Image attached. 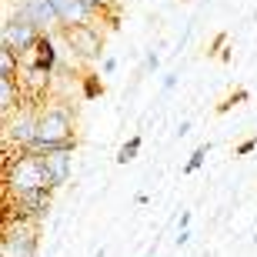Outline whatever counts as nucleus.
<instances>
[{"label": "nucleus", "mask_w": 257, "mask_h": 257, "mask_svg": "<svg viewBox=\"0 0 257 257\" xmlns=\"http://www.w3.org/2000/svg\"><path fill=\"white\" fill-rule=\"evenodd\" d=\"M64 144H77V114L74 107L67 104H47L40 107L37 114V141L30 147V154H40V157H47L54 154L57 147Z\"/></svg>", "instance_id": "f257e3e1"}, {"label": "nucleus", "mask_w": 257, "mask_h": 257, "mask_svg": "<svg viewBox=\"0 0 257 257\" xmlns=\"http://www.w3.org/2000/svg\"><path fill=\"white\" fill-rule=\"evenodd\" d=\"M47 187L54 191V181H50L47 161L40 154L30 151H14V157H4V191H40Z\"/></svg>", "instance_id": "f03ea898"}, {"label": "nucleus", "mask_w": 257, "mask_h": 257, "mask_svg": "<svg viewBox=\"0 0 257 257\" xmlns=\"http://www.w3.org/2000/svg\"><path fill=\"white\" fill-rule=\"evenodd\" d=\"M37 114H40V100H24L10 117H4V147L10 151H30L37 141Z\"/></svg>", "instance_id": "7ed1b4c3"}, {"label": "nucleus", "mask_w": 257, "mask_h": 257, "mask_svg": "<svg viewBox=\"0 0 257 257\" xmlns=\"http://www.w3.org/2000/svg\"><path fill=\"white\" fill-rule=\"evenodd\" d=\"M40 227L37 220L14 217L4 220V237H0V257H34L37 254Z\"/></svg>", "instance_id": "20e7f679"}, {"label": "nucleus", "mask_w": 257, "mask_h": 257, "mask_svg": "<svg viewBox=\"0 0 257 257\" xmlns=\"http://www.w3.org/2000/svg\"><path fill=\"white\" fill-rule=\"evenodd\" d=\"M40 37H44V34H40L20 10H7L4 27H0V47H10V50H17L20 57H30L34 47L40 44Z\"/></svg>", "instance_id": "39448f33"}, {"label": "nucleus", "mask_w": 257, "mask_h": 257, "mask_svg": "<svg viewBox=\"0 0 257 257\" xmlns=\"http://www.w3.org/2000/svg\"><path fill=\"white\" fill-rule=\"evenodd\" d=\"M60 34H64V40L70 44V50H74L80 60H87V64H97V60L104 57V34H97L94 24L70 27V30H60Z\"/></svg>", "instance_id": "423d86ee"}, {"label": "nucleus", "mask_w": 257, "mask_h": 257, "mask_svg": "<svg viewBox=\"0 0 257 257\" xmlns=\"http://www.w3.org/2000/svg\"><path fill=\"white\" fill-rule=\"evenodd\" d=\"M54 194L57 191L40 187V191H14V194H7V197H10V207H14V217L40 220L50 210V204H54Z\"/></svg>", "instance_id": "0eeeda50"}, {"label": "nucleus", "mask_w": 257, "mask_h": 257, "mask_svg": "<svg viewBox=\"0 0 257 257\" xmlns=\"http://www.w3.org/2000/svg\"><path fill=\"white\" fill-rule=\"evenodd\" d=\"M14 10H20L24 17L34 24V27L44 34V37H50V34H57L60 27V17L57 10H54V4L50 0H14Z\"/></svg>", "instance_id": "6e6552de"}, {"label": "nucleus", "mask_w": 257, "mask_h": 257, "mask_svg": "<svg viewBox=\"0 0 257 257\" xmlns=\"http://www.w3.org/2000/svg\"><path fill=\"white\" fill-rule=\"evenodd\" d=\"M54 10L60 17V27L70 30V27H84V24H94V7L87 0H50Z\"/></svg>", "instance_id": "1a4fd4ad"}, {"label": "nucleus", "mask_w": 257, "mask_h": 257, "mask_svg": "<svg viewBox=\"0 0 257 257\" xmlns=\"http://www.w3.org/2000/svg\"><path fill=\"white\" fill-rule=\"evenodd\" d=\"M74 151H77V144H64V147H57L54 154L44 157L47 171H50V181H54V191H60L70 181V174H74Z\"/></svg>", "instance_id": "9d476101"}, {"label": "nucleus", "mask_w": 257, "mask_h": 257, "mask_svg": "<svg viewBox=\"0 0 257 257\" xmlns=\"http://www.w3.org/2000/svg\"><path fill=\"white\" fill-rule=\"evenodd\" d=\"M20 94H24V90L17 87L14 77H0V114H4V117H10L20 104H24V97H20Z\"/></svg>", "instance_id": "9b49d317"}, {"label": "nucleus", "mask_w": 257, "mask_h": 257, "mask_svg": "<svg viewBox=\"0 0 257 257\" xmlns=\"http://www.w3.org/2000/svg\"><path fill=\"white\" fill-rule=\"evenodd\" d=\"M141 147H144V137L141 134H134V137H127L124 144H120V151H117V164H131L137 154H141Z\"/></svg>", "instance_id": "f8f14e48"}, {"label": "nucleus", "mask_w": 257, "mask_h": 257, "mask_svg": "<svg viewBox=\"0 0 257 257\" xmlns=\"http://www.w3.org/2000/svg\"><path fill=\"white\" fill-rule=\"evenodd\" d=\"M210 147H214V144H210V141H204V144H200V147H194V151H191V157H187V164H184V174H187V177L200 171V164L207 161Z\"/></svg>", "instance_id": "ddd939ff"}, {"label": "nucleus", "mask_w": 257, "mask_h": 257, "mask_svg": "<svg viewBox=\"0 0 257 257\" xmlns=\"http://www.w3.org/2000/svg\"><path fill=\"white\" fill-rule=\"evenodd\" d=\"M247 90H234V94L227 97V100H220L217 104V114H227V110H234V107H240V104H247Z\"/></svg>", "instance_id": "4468645a"}, {"label": "nucleus", "mask_w": 257, "mask_h": 257, "mask_svg": "<svg viewBox=\"0 0 257 257\" xmlns=\"http://www.w3.org/2000/svg\"><path fill=\"white\" fill-rule=\"evenodd\" d=\"M161 70V50H147L144 57V74H157Z\"/></svg>", "instance_id": "2eb2a0df"}, {"label": "nucleus", "mask_w": 257, "mask_h": 257, "mask_svg": "<svg viewBox=\"0 0 257 257\" xmlns=\"http://www.w3.org/2000/svg\"><path fill=\"white\" fill-rule=\"evenodd\" d=\"M191 220H194V210H181L177 220H174V230L181 234V230H191Z\"/></svg>", "instance_id": "dca6fc26"}, {"label": "nucleus", "mask_w": 257, "mask_h": 257, "mask_svg": "<svg viewBox=\"0 0 257 257\" xmlns=\"http://www.w3.org/2000/svg\"><path fill=\"white\" fill-rule=\"evenodd\" d=\"M100 90H104V87H100V80H97L94 74H87V77H84V94H87V97H97Z\"/></svg>", "instance_id": "f3484780"}, {"label": "nucleus", "mask_w": 257, "mask_h": 257, "mask_svg": "<svg viewBox=\"0 0 257 257\" xmlns=\"http://www.w3.org/2000/svg\"><path fill=\"white\" fill-rule=\"evenodd\" d=\"M250 151H257V141H254V137H247V141H240L237 147H234V154H237V157H247Z\"/></svg>", "instance_id": "a211bd4d"}, {"label": "nucleus", "mask_w": 257, "mask_h": 257, "mask_svg": "<svg viewBox=\"0 0 257 257\" xmlns=\"http://www.w3.org/2000/svg\"><path fill=\"white\" fill-rule=\"evenodd\" d=\"M90 7H94V14H107V10L114 7V0H87Z\"/></svg>", "instance_id": "6ab92c4d"}, {"label": "nucleus", "mask_w": 257, "mask_h": 257, "mask_svg": "<svg viewBox=\"0 0 257 257\" xmlns=\"http://www.w3.org/2000/svg\"><path fill=\"white\" fill-rule=\"evenodd\" d=\"M174 87H177V74L171 70V74H164V80H161V90L167 94V90H174Z\"/></svg>", "instance_id": "aec40b11"}, {"label": "nucleus", "mask_w": 257, "mask_h": 257, "mask_svg": "<svg viewBox=\"0 0 257 257\" xmlns=\"http://www.w3.org/2000/svg\"><path fill=\"white\" fill-rule=\"evenodd\" d=\"M191 237H194V230H181V234L174 237V247H187V244H191Z\"/></svg>", "instance_id": "412c9836"}, {"label": "nucleus", "mask_w": 257, "mask_h": 257, "mask_svg": "<svg viewBox=\"0 0 257 257\" xmlns=\"http://www.w3.org/2000/svg\"><path fill=\"white\" fill-rule=\"evenodd\" d=\"M191 127H194V120H181V124H177V131H174V137H187V134H191Z\"/></svg>", "instance_id": "4be33fe9"}, {"label": "nucleus", "mask_w": 257, "mask_h": 257, "mask_svg": "<svg viewBox=\"0 0 257 257\" xmlns=\"http://www.w3.org/2000/svg\"><path fill=\"white\" fill-rule=\"evenodd\" d=\"M134 204H137V207H144V204H151V197H147L144 191H137V194H134Z\"/></svg>", "instance_id": "5701e85b"}, {"label": "nucleus", "mask_w": 257, "mask_h": 257, "mask_svg": "<svg viewBox=\"0 0 257 257\" xmlns=\"http://www.w3.org/2000/svg\"><path fill=\"white\" fill-rule=\"evenodd\" d=\"M100 67H104V74H110V70L117 67V60L114 57H104V64H100Z\"/></svg>", "instance_id": "b1692460"}, {"label": "nucleus", "mask_w": 257, "mask_h": 257, "mask_svg": "<svg viewBox=\"0 0 257 257\" xmlns=\"http://www.w3.org/2000/svg\"><path fill=\"white\" fill-rule=\"evenodd\" d=\"M94 257H107V250H104V247H97V250H94Z\"/></svg>", "instance_id": "393cba45"}, {"label": "nucleus", "mask_w": 257, "mask_h": 257, "mask_svg": "<svg viewBox=\"0 0 257 257\" xmlns=\"http://www.w3.org/2000/svg\"><path fill=\"white\" fill-rule=\"evenodd\" d=\"M250 240H254V244H257V230H254V234H250Z\"/></svg>", "instance_id": "a878e982"}, {"label": "nucleus", "mask_w": 257, "mask_h": 257, "mask_svg": "<svg viewBox=\"0 0 257 257\" xmlns=\"http://www.w3.org/2000/svg\"><path fill=\"white\" fill-rule=\"evenodd\" d=\"M184 4H191V0H184Z\"/></svg>", "instance_id": "bb28decb"}]
</instances>
